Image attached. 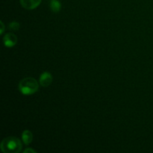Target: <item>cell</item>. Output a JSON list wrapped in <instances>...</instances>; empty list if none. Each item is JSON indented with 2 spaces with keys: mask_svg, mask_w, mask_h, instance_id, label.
<instances>
[{
  "mask_svg": "<svg viewBox=\"0 0 153 153\" xmlns=\"http://www.w3.org/2000/svg\"><path fill=\"white\" fill-rule=\"evenodd\" d=\"M24 152L25 153H35L37 152L35 150H34L33 149H31V148H27V149H25V150H24Z\"/></svg>",
  "mask_w": 153,
  "mask_h": 153,
  "instance_id": "9c48e42d",
  "label": "cell"
},
{
  "mask_svg": "<svg viewBox=\"0 0 153 153\" xmlns=\"http://www.w3.org/2000/svg\"><path fill=\"white\" fill-rule=\"evenodd\" d=\"M52 80H53V78H52V74L49 72H44L40 75L39 83L43 88H47L52 84Z\"/></svg>",
  "mask_w": 153,
  "mask_h": 153,
  "instance_id": "277c9868",
  "label": "cell"
},
{
  "mask_svg": "<svg viewBox=\"0 0 153 153\" xmlns=\"http://www.w3.org/2000/svg\"><path fill=\"white\" fill-rule=\"evenodd\" d=\"M50 8L54 13H58L61 9V4L58 0H51Z\"/></svg>",
  "mask_w": 153,
  "mask_h": 153,
  "instance_id": "52a82bcc",
  "label": "cell"
},
{
  "mask_svg": "<svg viewBox=\"0 0 153 153\" xmlns=\"http://www.w3.org/2000/svg\"><path fill=\"white\" fill-rule=\"evenodd\" d=\"M17 37L13 33H7L3 37V43L4 46L7 48L13 47L17 43Z\"/></svg>",
  "mask_w": 153,
  "mask_h": 153,
  "instance_id": "3957f363",
  "label": "cell"
},
{
  "mask_svg": "<svg viewBox=\"0 0 153 153\" xmlns=\"http://www.w3.org/2000/svg\"><path fill=\"white\" fill-rule=\"evenodd\" d=\"M18 89L23 95H32L38 91L39 84L34 78L27 77L19 82Z\"/></svg>",
  "mask_w": 153,
  "mask_h": 153,
  "instance_id": "7a4b0ae2",
  "label": "cell"
},
{
  "mask_svg": "<svg viewBox=\"0 0 153 153\" xmlns=\"http://www.w3.org/2000/svg\"><path fill=\"white\" fill-rule=\"evenodd\" d=\"M0 23H1V31H0V33H1V34H3V32H4V23H3L2 21H1V22H0Z\"/></svg>",
  "mask_w": 153,
  "mask_h": 153,
  "instance_id": "30bf717a",
  "label": "cell"
},
{
  "mask_svg": "<svg viewBox=\"0 0 153 153\" xmlns=\"http://www.w3.org/2000/svg\"><path fill=\"white\" fill-rule=\"evenodd\" d=\"M22 140L25 145H29L33 140V134L29 130H25L22 133Z\"/></svg>",
  "mask_w": 153,
  "mask_h": 153,
  "instance_id": "8992f818",
  "label": "cell"
},
{
  "mask_svg": "<svg viewBox=\"0 0 153 153\" xmlns=\"http://www.w3.org/2000/svg\"><path fill=\"white\" fill-rule=\"evenodd\" d=\"M0 149L4 153H19L22 150V144L19 138L10 136L3 139Z\"/></svg>",
  "mask_w": 153,
  "mask_h": 153,
  "instance_id": "6da1fadb",
  "label": "cell"
},
{
  "mask_svg": "<svg viewBox=\"0 0 153 153\" xmlns=\"http://www.w3.org/2000/svg\"><path fill=\"white\" fill-rule=\"evenodd\" d=\"M9 29L12 31H18L19 29V23L16 21H13L9 24Z\"/></svg>",
  "mask_w": 153,
  "mask_h": 153,
  "instance_id": "ba28073f",
  "label": "cell"
},
{
  "mask_svg": "<svg viewBox=\"0 0 153 153\" xmlns=\"http://www.w3.org/2000/svg\"><path fill=\"white\" fill-rule=\"evenodd\" d=\"M20 4L26 10H33L40 5L41 0H19Z\"/></svg>",
  "mask_w": 153,
  "mask_h": 153,
  "instance_id": "5b68a950",
  "label": "cell"
}]
</instances>
